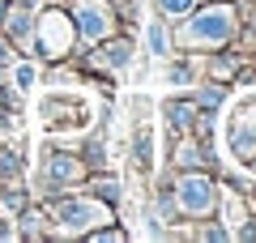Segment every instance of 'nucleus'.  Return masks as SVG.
Wrapping results in <instances>:
<instances>
[{"label":"nucleus","mask_w":256,"mask_h":243,"mask_svg":"<svg viewBox=\"0 0 256 243\" xmlns=\"http://www.w3.org/2000/svg\"><path fill=\"white\" fill-rule=\"evenodd\" d=\"M73 30L77 34H86V38H102L111 30V13L102 9L98 0H86L82 9H77V22H73Z\"/></svg>","instance_id":"nucleus-3"},{"label":"nucleus","mask_w":256,"mask_h":243,"mask_svg":"<svg viewBox=\"0 0 256 243\" xmlns=\"http://www.w3.org/2000/svg\"><path fill=\"white\" fill-rule=\"evenodd\" d=\"M137 166H141V171H150V132L137 136Z\"/></svg>","instance_id":"nucleus-12"},{"label":"nucleus","mask_w":256,"mask_h":243,"mask_svg":"<svg viewBox=\"0 0 256 243\" xmlns=\"http://www.w3.org/2000/svg\"><path fill=\"white\" fill-rule=\"evenodd\" d=\"M4 60H9V43H0V64H4Z\"/></svg>","instance_id":"nucleus-16"},{"label":"nucleus","mask_w":256,"mask_h":243,"mask_svg":"<svg viewBox=\"0 0 256 243\" xmlns=\"http://www.w3.org/2000/svg\"><path fill=\"white\" fill-rule=\"evenodd\" d=\"M0 171H4V175H18L22 171V158L13 150H0Z\"/></svg>","instance_id":"nucleus-9"},{"label":"nucleus","mask_w":256,"mask_h":243,"mask_svg":"<svg viewBox=\"0 0 256 243\" xmlns=\"http://www.w3.org/2000/svg\"><path fill=\"white\" fill-rule=\"evenodd\" d=\"M77 175H82L77 158H68V154H47V162H43V180H47V188H52V192L68 188Z\"/></svg>","instance_id":"nucleus-4"},{"label":"nucleus","mask_w":256,"mask_h":243,"mask_svg":"<svg viewBox=\"0 0 256 243\" xmlns=\"http://www.w3.org/2000/svg\"><path fill=\"white\" fill-rule=\"evenodd\" d=\"M98 196H107V200H116V196H120V192H116V184H111V180H107V184H98Z\"/></svg>","instance_id":"nucleus-15"},{"label":"nucleus","mask_w":256,"mask_h":243,"mask_svg":"<svg viewBox=\"0 0 256 243\" xmlns=\"http://www.w3.org/2000/svg\"><path fill=\"white\" fill-rule=\"evenodd\" d=\"M0 209H4V214H22V209H26V192H22L18 184L0 188Z\"/></svg>","instance_id":"nucleus-8"},{"label":"nucleus","mask_w":256,"mask_h":243,"mask_svg":"<svg viewBox=\"0 0 256 243\" xmlns=\"http://www.w3.org/2000/svg\"><path fill=\"white\" fill-rule=\"evenodd\" d=\"M52 218L64 230H90V226H98L102 218H107V209L94 205V200H60V205L52 209Z\"/></svg>","instance_id":"nucleus-2"},{"label":"nucleus","mask_w":256,"mask_h":243,"mask_svg":"<svg viewBox=\"0 0 256 243\" xmlns=\"http://www.w3.org/2000/svg\"><path fill=\"white\" fill-rule=\"evenodd\" d=\"M30 81H34V68H30V64H18V68H13V86H18V90H30Z\"/></svg>","instance_id":"nucleus-10"},{"label":"nucleus","mask_w":256,"mask_h":243,"mask_svg":"<svg viewBox=\"0 0 256 243\" xmlns=\"http://www.w3.org/2000/svg\"><path fill=\"white\" fill-rule=\"evenodd\" d=\"M4 18H9V22H4V26H9V38H13V43H26L30 30H34V18H30L26 9H4Z\"/></svg>","instance_id":"nucleus-7"},{"label":"nucleus","mask_w":256,"mask_h":243,"mask_svg":"<svg viewBox=\"0 0 256 243\" xmlns=\"http://www.w3.org/2000/svg\"><path fill=\"white\" fill-rule=\"evenodd\" d=\"M38 47H43V56H64L68 47H73V22L64 18V13H43L38 18Z\"/></svg>","instance_id":"nucleus-1"},{"label":"nucleus","mask_w":256,"mask_h":243,"mask_svg":"<svg viewBox=\"0 0 256 243\" xmlns=\"http://www.w3.org/2000/svg\"><path fill=\"white\" fill-rule=\"evenodd\" d=\"M180 205L188 214H210L214 209V188L205 180H184L180 184Z\"/></svg>","instance_id":"nucleus-5"},{"label":"nucleus","mask_w":256,"mask_h":243,"mask_svg":"<svg viewBox=\"0 0 256 243\" xmlns=\"http://www.w3.org/2000/svg\"><path fill=\"white\" fill-rule=\"evenodd\" d=\"M158 4H162V13H188L192 0H158Z\"/></svg>","instance_id":"nucleus-14"},{"label":"nucleus","mask_w":256,"mask_h":243,"mask_svg":"<svg viewBox=\"0 0 256 243\" xmlns=\"http://www.w3.org/2000/svg\"><path fill=\"white\" fill-rule=\"evenodd\" d=\"M230 30V13H205V18L192 22V38H210V43H218V38H226Z\"/></svg>","instance_id":"nucleus-6"},{"label":"nucleus","mask_w":256,"mask_h":243,"mask_svg":"<svg viewBox=\"0 0 256 243\" xmlns=\"http://www.w3.org/2000/svg\"><path fill=\"white\" fill-rule=\"evenodd\" d=\"M150 47L154 52H166V30L162 26H150Z\"/></svg>","instance_id":"nucleus-13"},{"label":"nucleus","mask_w":256,"mask_h":243,"mask_svg":"<svg viewBox=\"0 0 256 243\" xmlns=\"http://www.w3.org/2000/svg\"><path fill=\"white\" fill-rule=\"evenodd\" d=\"M128 56H132V47H128V43H111L107 47V60L111 64H128Z\"/></svg>","instance_id":"nucleus-11"}]
</instances>
